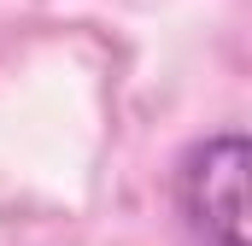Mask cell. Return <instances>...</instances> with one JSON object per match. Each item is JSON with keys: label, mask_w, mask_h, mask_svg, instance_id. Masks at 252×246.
Here are the masks:
<instances>
[{"label": "cell", "mask_w": 252, "mask_h": 246, "mask_svg": "<svg viewBox=\"0 0 252 246\" xmlns=\"http://www.w3.org/2000/svg\"><path fill=\"white\" fill-rule=\"evenodd\" d=\"M170 199L193 246H247V135L217 129L182 147Z\"/></svg>", "instance_id": "1"}]
</instances>
